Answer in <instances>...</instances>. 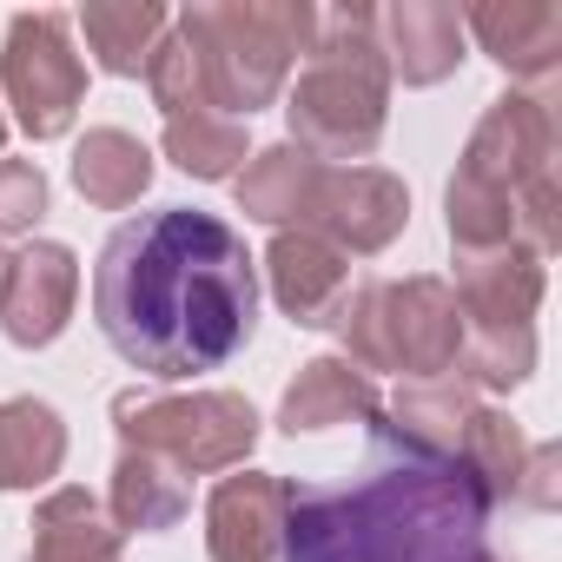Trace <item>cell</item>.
I'll list each match as a JSON object with an SVG mask.
<instances>
[{
  "mask_svg": "<svg viewBox=\"0 0 562 562\" xmlns=\"http://www.w3.org/2000/svg\"><path fill=\"white\" fill-rule=\"evenodd\" d=\"M292 146L325 159H371L391 120V67L371 27V8L318 14V41L305 54L299 87L285 93Z\"/></svg>",
  "mask_w": 562,
  "mask_h": 562,
  "instance_id": "3957f363",
  "label": "cell"
},
{
  "mask_svg": "<svg viewBox=\"0 0 562 562\" xmlns=\"http://www.w3.org/2000/svg\"><path fill=\"white\" fill-rule=\"evenodd\" d=\"M0 139H8V113H0Z\"/></svg>",
  "mask_w": 562,
  "mask_h": 562,
  "instance_id": "f546056e",
  "label": "cell"
},
{
  "mask_svg": "<svg viewBox=\"0 0 562 562\" xmlns=\"http://www.w3.org/2000/svg\"><path fill=\"white\" fill-rule=\"evenodd\" d=\"M555 172V100L549 87H516V93H496L457 159V179L490 192V199H509L516 212V192H529L536 179Z\"/></svg>",
  "mask_w": 562,
  "mask_h": 562,
  "instance_id": "ba28073f",
  "label": "cell"
},
{
  "mask_svg": "<svg viewBox=\"0 0 562 562\" xmlns=\"http://www.w3.org/2000/svg\"><path fill=\"white\" fill-rule=\"evenodd\" d=\"M192 509V490L172 463L146 457V450H120L113 463V483H106V516L113 529H139V536H159V529H179Z\"/></svg>",
  "mask_w": 562,
  "mask_h": 562,
  "instance_id": "ffe728a7",
  "label": "cell"
},
{
  "mask_svg": "<svg viewBox=\"0 0 562 562\" xmlns=\"http://www.w3.org/2000/svg\"><path fill=\"white\" fill-rule=\"evenodd\" d=\"M74 299H80V258L60 238H34L0 265V331L21 351L54 345L74 318Z\"/></svg>",
  "mask_w": 562,
  "mask_h": 562,
  "instance_id": "30bf717a",
  "label": "cell"
},
{
  "mask_svg": "<svg viewBox=\"0 0 562 562\" xmlns=\"http://www.w3.org/2000/svg\"><path fill=\"white\" fill-rule=\"evenodd\" d=\"M404 225H411V192L384 166H325V179L312 192V212H305V232H318L345 258L384 251Z\"/></svg>",
  "mask_w": 562,
  "mask_h": 562,
  "instance_id": "9c48e42d",
  "label": "cell"
},
{
  "mask_svg": "<svg viewBox=\"0 0 562 562\" xmlns=\"http://www.w3.org/2000/svg\"><path fill=\"white\" fill-rule=\"evenodd\" d=\"M371 417H378V384L351 358L299 364V378L285 384V404H278V430H285V437L331 430V424H371Z\"/></svg>",
  "mask_w": 562,
  "mask_h": 562,
  "instance_id": "2e32d148",
  "label": "cell"
},
{
  "mask_svg": "<svg viewBox=\"0 0 562 562\" xmlns=\"http://www.w3.org/2000/svg\"><path fill=\"white\" fill-rule=\"evenodd\" d=\"M47 212V172L27 159H0V232H34Z\"/></svg>",
  "mask_w": 562,
  "mask_h": 562,
  "instance_id": "83f0119b",
  "label": "cell"
},
{
  "mask_svg": "<svg viewBox=\"0 0 562 562\" xmlns=\"http://www.w3.org/2000/svg\"><path fill=\"white\" fill-rule=\"evenodd\" d=\"M166 159L192 179H238V166L251 159L245 153V126L238 120H218V113H192V120H166Z\"/></svg>",
  "mask_w": 562,
  "mask_h": 562,
  "instance_id": "d4e9b609",
  "label": "cell"
},
{
  "mask_svg": "<svg viewBox=\"0 0 562 562\" xmlns=\"http://www.w3.org/2000/svg\"><path fill=\"white\" fill-rule=\"evenodd\" d=\"M265 285L292 325L305 331H331L345 299H351V258L338 245H325L318 232H271L265 245Z\"/></svg>",
  "mask_w": 562,
  "mask_h": 562,
  "instance_id": "8fae6325",
  "label": "cell"
},
{
  "mask_svg": "<svg viewBox=\"0 0 562 562\" xmlns=\"http://www.w3.org/2000/svg\"><path fill=\"white\" fill-rule=\"evenodd\" d=\"M285 503H292L285 476H265V470L225 476L205 503V555L212 562H278V549H285Z\"/></svg>",
  "mask_w": 562,
  "mask_h": 562,
  "instance_id": "4fadbf2b",
  "label": "cell"
},
{
  "mask_svg": "<svg viewBox=\"0 0 562 562\" xmlns=\"http://www.w3.org/2000/svg\"><path fill=\"white\" fill-rule=\"evenodd\" d=\"M166 27H172V14L159 8V0H87L80 8V34H87L93 60L106 74H120V80L146 74V60L166 41Z\"/></svg>",
  "mask_w": 562,
  "mask_h": 562,
  "instance_id": "603a6c76",
  "label": "cell"
},
{
  "mask_svg": "<svg viewBox=\"0 0 562 562\" xmlns=\"http://www.w3.org/2000/svg\"><path fill=\"white\" fill-rule=\"evenodd\" d=\"M331 331L345 338V358L364 378L371 371H404V384L457 371V351H463L457 292L430 271H417V278H364V285H351Z\"/></svg>",
  "mask_w": 562,
  "mask_h": 562,
  "instance_id": "5b68a950",
  "label": "cell"
},
{
  "mask_svg": "<svg viewBox=\"0 0 562 562\" xmlns=\"http://www.w3.org/2000/svg\"><path fill=\"white\" fill-rule=\"evenodd\" d=\"M93 318L106 345L159 384L218 371L251 345L258 258L212 212L192 205L139 212L100 245Z\"/></svg>",
  "mask_w": 562,
  "mask_h": 562,
  "instance_id": "6da1fadb",
  "label": "cell"
},
{
  "mask_svg": "<svg viewBox=\"0 0 562 562\" xmlns=\"http://www.w3.org/2000/svg\"><path fill=\"white\" fill-rule=\"evenodd\" d=\"M476 404H483V391H470L457 371H443V378H411V384L378 411V424H384L397 443L424 450V457H457V437H463V424H470Z\"/></svg>",
  "mask_w": 562,
  "mask_h": 562,
  "instance_id": "ac0fdd59",
  "label": "cell"
},
{
  "mask_svg": "<svg viewBox=\"0 0 562 562\" xmlns=\"http://www.w3.org/2000/svg\"><path fill=\"white\" fill-rule=\"evenodd\" d=\"M325 166L312 153H299L292 139L285 146H265L238 166L232 192H238V212L271 225V232H305V212H312V192H318Z\"/></svg>",
  "mask_w": 562,
  "mask_h": 562,
  "instance_id": "e0dca14e",
  "label": "cell"
},
{
  "mask_svg": "<svg viewBox=\"0 0 562 562\" xmlns=\"http://www.w3.org/2000/svg\"><path fill=\"white\" fill-rule=\"evenodd\" d=\"M0 265H8V251H0Z\"/></svg>",
  "mask_w": 562,
  "mask_h": 562,
  "instance_id": "4dcf8cb0",
  "label": "cell"
},
{
  "mask_svg": "<svg viewBox=\"0 0 562 562\" xmlns=\"http://www.w3.org/2000/svg\"><path fill=\"white\" fill-rule=\"evenodd\" d=\"M371 27L391 80L404 87H437L463 67V14L450 0H391V8H371Z\"/></svg>",
  "mask_w": 562,
  "mask_h": 562,
  "instance_id": "5bb4252c",
  "label": "cell"
},
{
  "mask_svg": "<svg viewBox=\"0 0 562 562\" xmlns=\"http://www.w3.org/2000/svg\"><path fill=\"white\" fill-rule=\"evenodd\" d=\"M536 371V331H463L457 378L470 391H516Z\"/></svg>",
  "mask_w": 562,
  "mask_h": 562,
  "instance_id": "4316f807",
  "label": "cell"
},
{
  "mask_svg": "<svg viewBox=\"0 0 562 562\" xmlns=\"http://www.w3.org/2000/svg\"><path fill=\"white\" fill-rule=\"evenodd\" d=\"M457 312L463 331H536L542 305V258L529 245L496 251H457Z\"/></svg>",
  "mask_w": 562,
  "mask_h": 562,
  "instance_id": "7c38bea8",
  "label": "cell"
},
{
  "mask_svg": "<svg viewBox=\"0 0 562 562\" xmlns=\"http://www.w3.org/2000/svg\"><path fill=\"white\" fill-rule=\"evenodd\" d=\"M0 93H8L27 139H60L80 120L87 67L74 54V21L67 14L34 8V14L8 21V41H0Z\"/></svg>",
  "mask_w": 562,
  "mask_h": 562,
  "instance_id": "52a82bcc",
  "label": "cell"
},
{
  "mask_svg": "<svg viewBox=\"0 0 562 562\" xmlns=\"http://www.w3.org/2000/svg\"><path fill=\"white\" fill-rule=\"evenodd\" d=\"M146 186H153V153H146L133 133H120V126H93V133L74 146V192H80L87 205H100V212H126V205L146 199Z\"/></svg>",
  "mask_w": 562,
  "mask_h": 562,
  "instance_id": "7402d4cb",
  "label": "cell"
},
{
  "mask_svg": "<svg viewBox=\"0 0 562 562\" xmlns=\"http://www.w3.org/2000/svg\"><path fill=\"white\" fill-rule=\"evenodd\" d=\"M146 87H153V106H159L166 120L212 113V93H205V60H199V47H192L179 27H166V41L153 47V60H146Z\"/></svg>",
  "mask_w": 562,
  "mask_h": 562,
  "instance_id": "484cf974",
  "label": "cell"
},
{
  "mask_svg": "<svg viewBox=\"0 0 562 562\" xmlns=\"http://www.w3.org/2000/svg\"><path fill=\"white\" fill-rule=\"evenodd\" d=\"M562 450L555 443H529V457H522V476H516V503H529V509H555V496H562Z\"/></svg>",
  "mask_w": 562,
  "mask_h": 562,
  "instance_id": "f1b7e54d",
  "label": "cell"
},
{
  "mask_svg": "<svg viewBox=\"0 0 562 562\" xmlns=\"http://www.w3.org/2000/svg\"><path fill=\"white\" fill-rule=\"evenodd\" d=\"M364 430L371 463L351 483H292L278 562H496L490 490L457 457L397 443L378 417Z\"/></svg>",
  "mask_w": 562,
  "mask_h": 562,
  "instance_id": "7a4b0ae2",
  "label": "cell"
},
{
  "mask_svg": "<svg viewBox=\"0 0 562 562\" xmlns=\"http://www.w3.org/2000/svg\"><path fill=\"white\" fill-rule=\"evenodd\" d=\"M172 27L199 47L205 60V93L218 120H251L271 106L292 80V60L312 54L318 41V8L312 0H212V8L172 14Z\"/></svg>",
  "mask_w": 562,
  "mask_h": 562,
  "instance_id": "277c9868",
  "label": "cell"
},
{
  "mask_svg": "<svg viewBox=\"0 0 562 562\" xmlns=\"http://www.w3.org/2000/svg\"><path fill=\"white\" fill-rule=\"evenodd\" d=\"M113 430L120 450H146L172 463L179 476H218L238 470L258 443V411L238 391H120L113 397Z\"/></svg>",
  "mask_w": 562,
  "mask_h": 562,
  "instance_id": "8992f818",
  "label": "cell"
},
{
  "mask_svg": "<svg viewBox=\"0 0 562 562\" xmlns=\"http://www.w3.org/2000/svg\"><path fill=\"white\" fill-rule=\"evenodd\" d=\"M27 562H120V529H113L106 503L80 483L41 496Z\"/></svg>",
  "mask_w": 562,
  "mask_h": 562,
  "instance_id": "d6986e66",
  "label": "cell"
},
{
  "mask_svg": "<svg viewBox=\"0 0 562 562\" xmlns=\"http://www.w3.org/2000/svg\"><path fill=\"white\" fill-rule=\"evenodd\" d=\"M463 34H476V47L503 74L536 80V87H549L562 67V8L555 0H483V8L463 14Z\"/></svg>",
  "mask_w": 562,
  "mask_h": 562,
  "instance_id": "9a60e30c",
  "label": "cell"
},
{
  "mask_svg": "<svg viewBox=\"0 0 562 562\" xmlns=\"http://www.w3.org/2000/svg\"><path fill=\"white\" fill-rule=\"evenodd\" d=\"M522 457H529V443H522L516 417H509V411L476 404V411H470V424H463V437H457V463L490 490V503H516Z\"/></svg>",
  "mask_w": 562,
  "mask_h": 562,
  "instance_id": "cb8c5ba5",
  "label": "cell"
},
{
  "mask_svg": "<svg viewBox=\"0 0 562 562\" xmlns=\"http://www.w3.org/2000/svg\"><path fill=\"white\" fill-rule=\"evenodd\" d=\"M67 463V424L41 397L0 404V490H41Z\"/></svg>",
  "mask_w": 562,
  "mask_h": 562,
  "instance_id": "44dd1931",
  "label": "cell"
}]
</instances>
